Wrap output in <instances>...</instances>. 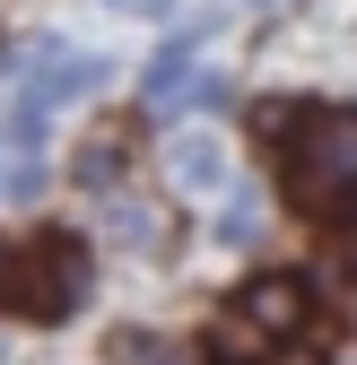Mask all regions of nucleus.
Segmentation results:
<instances>
[{
    "label": "nucleus",
    "instance_id": "nucleus-1",
    "mask_svg": "<svg viewBox=\"0 0 357 365\" xmlns=\"http://www.w3.org/2000/svg\"><path fill=\"white\" fill-rule=\"evenodd\" d=\"M288 200L314 209V217H331V209L357 200V113H323L296 140V157H288Z\"/></svg>",
    "mask_w": 357,
    "mask_h": 365
},
{
    "label": "nucleus",
    "instance_id": "nucleus-2",
    "mask_svg": "<svg viewBox=\"0 0 357 365\" xmlns=\"http://www.w3.org/2000/svg\"><path fill=\"white\" fill-rule=\"evenodd\" d=\"M236 304H244L271 339H296V331H305V279H288V269H261V279H253Z\"/></svg>",
    "mask_w": 357,
    "mask_h": 365
},
{
    "label": "nucleus",
    "instance_id": "nucleus-3",
    "mask_svg": "<svg viewBox=\"0 0 357 365\" xmlns=\"http://www.w3.org/2000/svg\"><path fill=\"white\" fill-rule=\"evenodd\" d=\"M271 331H261L253 322V313L236 304V313H218V322H209V365H271Z\"/></svg>",
    "mask_w": 357,
    "mask_h": 365
},
{
    "label": "nucleus",
    "instance_id": "nucleus-4",
    "mask_svg": "<svg viewBox=\"0 0 357 365\" xmlns=\"http://www.w3.org/2000/svg\"><path fill=\"white\" fill-rule=\"evenodd\" d=\"M166 174L183 182V192H227V148L192 130V140H174V148H166Z\"/></svg>",
    "mask_w": 357,
    "mask_h": 365
},
{
    "label": "nucleus",
    "instance_id": "nucleus-5",
    "mask_svg": "<svg viewBox=\"0 0 357 365\" xmlns=\"http://www.w3.org/2000/svg\"><path fill=\"white\" fill-rule=\"evenodd\" d=\"M201 43H209V18H192V26L149 61V96H183V78H192V53H201Z\"/></svg>",
    "mask_w": 357,
    "mask_h": 365
},
{
    "label": "nucleus",
    "instance_id": "nucleus-6",
    "mask_svg": "<svg viewBox=\"0 0 357 365\" xmlns=\"http://www.w3.org/2000/svg\"><path fill=\"white\" fill-rule=\"evenodd\" d=\"M96 78H105V61H87V53H79V61H61V70H35V87H26V96H35L44 113H53V105L87 96V87H96Z\"/></svg>",
    "mask_w": 357,
    "mask_h": 365
},
{
    "label": "nucleus",
    "instance_id": "nucleus-7",
    "mask_svg": "<svg viewBox=\"0 0 357 365\" xmlns=\"http://www.w3.org/2000/svg\"><path fill=\"white\" fill-rule=\"evenodd\" d=\"M105 217H114V235H131V244H157V217H149V209H122V200H114Z\"/></svg>",
    "mask_w": 357,
    "mask_h": 365
},
{
    "label": "nucleus",
    "instance_id": "nucleus-8",
    "mask_svg": "<svg viewBox=\"0 0 357 365\" xmlns=\"http://www.w3.org/2000/svg\"><path fill=\"white\" fill-rule=\"evenodd\" d=\"M340 261H348V279H357V226H348V244H340Z\"/></svg>",
    "mask_w": 357,
    "mask_h": 365
},
{
    "label": "nucleus",
    "instance_id": "nucleus-9",
    "mask_svg": "<svg viewBox=\"0 0 357 365\" xmlns=\"http://www.w3.org/2000/svg\"><path fill=\"white\" fill-rule=\"evenodd\" d=\"M253 9H261V0H253Z\"/></svg>",
    "mask_w": 357,
    "mask_h": 365
}]
</instances>
